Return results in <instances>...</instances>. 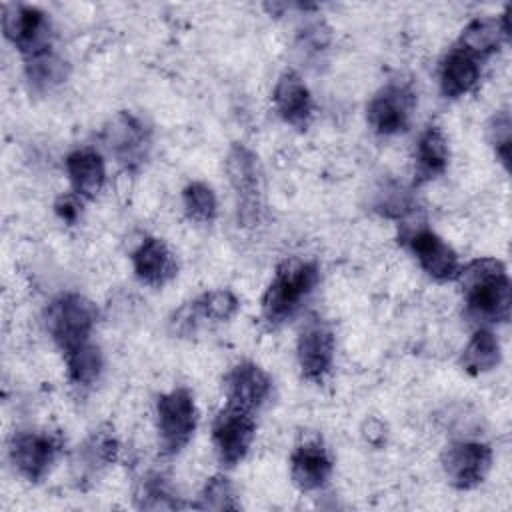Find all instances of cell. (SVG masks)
Segmentation results:
<instances>
[{
    "label": "cell",
    "instance_id": "6da1fadb",
    "mask_svg": "<svg viewBox=\"0 0 512 512\" xmlns=\"http://www.w3.org/2000/svg\"><path fill=\"white\" fill-rule=\"evenodd\" d=\"M456 280L470 318L478 322L510 320V278L500 260L476 258L460 268Z\"/></svg>",
    "mask_w": 512,
    "mask_h": 512
},
{
    "label": "cell",
    "instance_id": "7a4b0ae2",
    "mask_svg": "<svg viewBox=\"0 0 512 512\" xmlns=\"http://www.w3.org/2000/svg\"><path fill=\"white\" fill-rule=\"evenodd\" d=\"M318 278L320 272L312 260L290 258L280 262L262 296V318L270 326L290 320L314 292Z\"/></svg>",
    "mask_w": 512,
    "mask_h": 512
},
{
    "label": "cell",
    "instance_id": "3957f363",
    "mask_svg": "<svg viewBox=\"0 0 512 512\" xmlns=\"http://www.w3.org/2000/svg\"><path fill=\"white\" fill-rule=\"evenodd\" d=\"M226 172L234 192L238 226H256L264 214V174L258 156L244 144H232Z\"/></svg>",
    "mask_w": 512,
    "mask_h": 512
},
{
    "label": "cell",
    "instance_id": "277c9868",
    "mask_svg": "<svg viewBox=\"0 0 512 512\" xmlns=\"http://www.w3.org/2000/svg\"><path fill=\"white\" fill-rule=\"evenodd\" d=\"M96 320V304L76 292H68L54 298L44 312L46 330L64 354L90 342V334L96 326Z\"/></svg>",
    "mask_w": 512,
    "mask_h": 512
},
{
    "label": "cell",
    "instance_id": "5b68a950",
    "mask_svg": "<svg viewBox=\"0 0 512 512\" xmlns=\"http://www.w3.org/2000/svg\"><path fill=\"white\" fill-rule=\"evenodd\" d=\"M198 424V408L188 388L178 386L156 400L158 444L164 454H178L194 436Z\"/></svg>",
    "mask_w": 512,
    "mask_h": 512
},
{
    "label": "cell",
    "instance_id": "8992f818",
    "mask_svg": "<svg viewBox=\"0 0 512 512\" xmlns=\"http://www.w3.org/2000/svg\"><path fill=\"white\" fill-rule=\"evenodd\" d=\"M2 32L8 42L18 48L26 58L52 50V24L48 14L28 4H4L2 6Z\"/></svg>",
    "mask_w": 512,
    "mask_h": 512
},
{
    "label": "cell",
    "instance_id": "52a82bcc",
    "mask_svg": "<svg viewBox=\"0 0 512 512\" xmlns=\"http://www.w3.org/2000/svg\"><path fill=\"white\" fill-rule=\"evenodd\" d=\"M102 140L112 158L126 170L140 168L152 146V132L134 112L122 110L102 130Z\"/></svg>",
    "mask_w": 512,
    "mask_h": 512
},
{
    "label": "cell",
    "instance_id": "ba28073f",
    "mask_svg": "<svg viewBox=\"0 0 512 512\" xmlns=\"http://www.w3.org/2000/svg\"><path fill=\"white\" fill-rule=\"evenodd\" d=\"M60 450V434L48 430H20L10 440L8 456L20 476L28 482H40L54 466Z\"/></svg>",
    "mask_w": 512,
    "mask_h": 512
},
{
    "label": "cell",
    "instance_id": "9c48e42d",
    "mask_svg": "<svg viewBox=\"0 0 512 512\" xmlns=\"http://www.w3.org/2000/svg\"><path fill=\"white\" fill-rule=\"evenodd\" d=\"M416 106V94L404 80H392L382 86L366 106V120L378 136L406 132Z\"/></svg>",
    "mask_w": 512,
    "mask_h": 512
},
{
    "label": "cell",
    "instance_id": "30bf717a",
    "mask_svg": "<svg viewBox=\"0 0 512 512\" xmlns=\"http://www.w3.org/2000/svg\"><path fill=\"white\" fill-rule=\"evenodd\" d=\"M256 436V422L252 412L226 404L214 422H212V442L216 448V456L224 468H234L240 464Z\"/></svg>",
    "mask_w": 512,
    "mask_h": 512
},
{
    "label": "cell",
    "instance_id": "8fae6325",
    "mask_svg": "<svg viewBox=\"0 0 512 512\" xmlns=\"http://www.w3.org/2000/svg\"><path fill=\"white\" fill-rule=\"evenodd\" d=\"M448 482L458 490H472L484 482L492 466V448L478 440H454L440 454Z\"/></svg>",
    "mask_w": 512,
    "mask_h": 512
},
{
    "label": "cell",
    "instance_id": "7c38bea8",
    "mask_svg": "<svg viewBox=\"0 0 512 512\" xmlns=\"http://www.w3.org/2000/svg\"><path fill=\"white\" fill-rule=\"evenodd\" d=\"M334 348L332 330L320 320L308 322L296 342V358L302 376L310 382H322L332 368Z\"/></svg>",
    "mask_w": 512,
    "mask_h": 512
},
{
    "label": "cell",
    "instance_id": "4fadbf2b",
    "mask_svg": "<svg viewBox=\"0 0 512 512\" xmlns=\"http://www.w3.org/2000/svg\"><path fill=\"white\" fill-rule=\"evenodd\" d=\"M240 308L238 298L230 290H210L184 304L174 312L170 326L176 334H190L202 322H224L230 320Z\"/></svg>",
    "mask_w": 512,
    "mask_h": 512
},
{
    "label": "cell",
    "instance_id": "5bb4252c",
    "mask_svg": "<svg viewBox=\"0 0 512 512\" xmlns=\"http://www.w3.org/2000/svg\"><path fill=\"white\" fill-rule=\"evenodd\" d=\"M406 242L412 254L416 256L418 264L430 278L438 282H446L458 276L460 272L458 254L436 232L428 228H416L408 234Z\"/></svg>",
    "mask_w": 512,
    "mask_h": 512
},
{
    "label": "cell",
    "instance_id": "9a60e30c",
    "mask_svg": "<svg viewBox=\"0 0 512 512\" xmlns=\"http://www.w3.org/2000/svg\"><path fill=\"white\" fill-rule=\"evenodd\" d=\"M118 450H120V442L112 426L104 424V426H98L94 432H90L88 438L78 446L72 460L74 480L78 482V486L84 482H94V478L104 468L116 462Z\"/></svg>",
    "mask_w": 512,
    "mask_h": 512
},
{
    "label": "cell",
    "instance_id": "2e32d148",
    "mask_svg": "<svg viewBox=\"0 0 512 512\" xmlns=\"http://www.w3.org/2000/svg\"><path fill=\"white\" fill-rule=\"evenodd\" d=\"M224 392L228 404L254 412L268 400L272 392V380L256 362L242 360L226 374Z\"/></svg>",
    "mask_w": 512,
    "mask_h": 512
},
{
    "label": "cell",
    "instance_id": "e0dca14e",
    "mask_svg": "<svg viewBox=\"0 0 512 512\" xmlns=\"http://www.w3.org/2000/svg\"><path fill=\"white\" fill-rule=\"evenodd\" d=\"M332 468V458L318 438L300 442L290 456V476L302 492L324 488L332 476Z\"/></svg>",
    "mask_w": 512,
    "mask_h": 512
},
{
    "label": "cell",
    "instance_id": "ac0fdd59",
    "mask_svg": "<svg viewBox=\"0 0 512 512\" xmlns=\"http://www.w3.org/2000/svg\"><path fill=\"white\" fill-rule=\"evenodd\" d=\"M272 102L278 112V116L294 126L296 130H306L312 120V94L308 86L304 84L302 76L294 70H284L274 86Z\"/></svg>",
    "mask_w": 512,
    "mask_h": 512
},
{
    "label": "cell",
    "instance_id": "d6986e66",
    "mask_svg": "<svg viewBox=\"0 0 512 512\" xmlns=\"http://www.w3.org/2000/svg\"><path fill=\"white\" fill-rule=\"evenodd\" d=\"M132 268L136 278L146 284L160 288L178 274V264L164 240L148 236L132 252Z\"/></svg>",
    "mask_w": 512,
    "mask_h": 512
},
{
    "label": "cell",
    "instance_id": "ffe728a7",
    "mask_svg": "<svg viewBox=\"0 0 512 512\" xmlns=\"http://www.w3.org/2000/svg\"><path fill=\"white\" fill-rule=\"evenodd\" d=\"M480 58L454 46L440 66V90L446 98H460L468 94L480 80Z\"/></svg>",
    "mask_w": 512,
    "mask_h": 512
},
{
    "label": "cell",
    "instance_id": "44dd1931",
    "mask_svg": "<svg viewBox=\"0 0 512 512\" xmlns=\"http://www.w3.org/2000/svg\"><path fill=\"white\" fill-rule=\"evenodd\" d=\"M66 172L72 192L80 198H94L106 180V168L102 156L92 148H80L66 156Z\"/></svg>",
    "mask_w": 512,
    "mask_h": 512
},
{
    "label": "cell",
    "instance_id": "7402d4cb",
    "mask_svg": "<svg viewBox=\"0 0 512 512\" xmlns=\"http://www.w3.org/2000/svg\"><path fill=\"white\" fill-rule=\"evenodd\" d=\"M448 142L438 126H428L416 144L414 160V182L424 184L446 172L448 166Z\"/></svg>",
    "mask_w": 512,
    "mask_h": 512
},
{
    "label": "cell",
    "instance_id": "603a6c76",
    "mask_svg": "<svg viewBox=\"0 0 512 512\" xmlns=\"http://www.w3.org/2000/svg\"><path fill=\"white\" fill-rule=\"evenodd\" d=\"M508 36L510 34L502 28L500 18L498 20L496 18H476L462 30L456 46H460L466 52L474 54L476 58L484 60L492 52H496L498 46L502 44V40Z\"/></svg>",
    "mask_w": 512,
    "mask_h": 512
},
{
    "label": "cell",
    "instance_id": "cb8c5ba5",
    "mask_svg": "<svg viewBox=\"0 0 512 512\" xmlns=\"http://www.w3.org/2000/svg\"><path fill=\"white\" fill-rule=\"evenodd\" d=\"M500 358H502V352H500L498 338L494 336V332L480 328L474 332V336L462 350L460 364L468 374L478 376L494 370L500 364Z\"/></svg>",
    "mask_w": 512,
    "mask_h": 512
},
{
    "label": "cell",
    "instance_id": "d4e9b609",
    "mask_svg": "<svg viewBox=\"0 0 512 512\" xmlns=\"http://www.w3.org/2000/svg\"><path fill=\"white\" fill-rule=\"evenodd\" d=\"M134 504L142 510H176L184 506L160 472H148L142 476L134 492Z\"/></svg>",
    "mask_w": 512,
    "mask_h": 512
},
{
    "label": "cell",
    "instance_id": "484cf974",
    "mask_svg": "<svg viewBox=\"0 0 512 512\" xmlns=\"http://www.w3.org/2000/svg\"><path fill=\"white\" fill-rule=\"evenodd\" d=\"M66 368L68 378L76 388H90L100 378V372L104 368L102 352L92 342H86L78 346L76 350L66 354Z\"/></svg>",
    "mask_w": 512,
    "mask_h": 512
},
{
    "label": "cell",
    "instance_id": "4316f807",
    "mask_svg": "<svg viewBox=\"0 0 512 512\" xmlns=\"http://www.w3.org/2000/svg\"><path fill=\"white\" fill-rule=\"evenodd\" d=\"M66 68V62L54 50L24 60L26 80L36 92H46L58 86L66 78Z\"/></svg>",
    "mask_w": 512,
    "mask_h": 512
},
{
    "label": "cell",
    "instance_id": "83f0119b",
    "mask_svg": "<svg viewBox=\"0 0 512 512\" xmlns=\"http://www.w3.org/2000/svg\"><path fill=\"white\" fill-rule=\"evenodd\" d=\"M184 212L194 222H212L218 214V200L214 190L204 182H190L182 190Z\"/></svg>",
    "mask_w": 512,
    "mask_h": 512
},
{
    "label": "cell",
    "instance_id": "f1b7e54d",
    "mask_svg": "<svg viewBox=\"0 0 512 512\" xmlns=\"http://www.w3.org/2000/svg\"><path fill=\"white\" fill-rule=\"evenodd\" d=\"M192 506L198 510H238L232 482L224 474L210 476L198 496V502Z\"/></svg>",
    "mask_w": 512,
    "mask_h": 512
},
{
    "label": "cell",
    "instance_id": "f546056e",
    "mask_svg": "<svg viewBox=\"0 0 512 512\" xmlns=\"http://www.w3.org/2000/svg\"><path fill=\"white\" fill-rule=\"evenodd\" d=\"M488 140H490L498 160L508 170V166H510V142H512V120H510V112L506 108L498 110L490 118V122H488Z\"/></svg>",
    "mask_w": 512,
    "mask_h": 512
},
{
    "label": "cell",
    "instance_id": "4dcf8cb0",
    "mask_svg": "<svg viewBox=\"0 0 512 512\" xmlns=\"http://www.w3.org/2000/svg\"><path fill=\"white\" fill-rule=\"evenodd\" d=\"M80 208H82V198L78 194H62L56 204H54V210L56 214L68 222V224H74L78 220V214H80Z\"/></svg>",
    "mask_w": 512,
    "mask_h": 512
}]
</instances>
